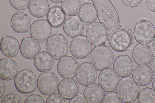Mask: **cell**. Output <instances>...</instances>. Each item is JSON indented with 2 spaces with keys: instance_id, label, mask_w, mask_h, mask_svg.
<instances>
[{
  "instance_id": "obj_11",
  "label": "cell",
  "mask_w": 155,
  "mask_h": 103,
  "mask_svg": "<svg viewBox=\"0 0 155 103\" xmlns=\"http://www.w3.org/2000/svg\"><path fill=\"white\" fill-rule=\"evenodd\" d=\"M52 32L51 25L46 20L39 19L35 21L30 27L31 37L39 42H45L50 37Z\"/></svg>"
},
{
  "instance_id": "obj_9",
  "label": "cell",
  "mask_w": 155,
  "mask_h": 103,
  "mask_svg": "<svg viewBox=\"0 0 155 103\" xmlns=\"http://www.w3.org/2000/svg\"><path fill=\"white\" fill-rule=\"evenodd\" d=\"M69 48L71 54L74 58L82 60L88 56L92 46L87 37L81 35L74 38L72 40Z\"/></svg>"
},
{
  "instance_id": "obj_23",
  "label": "cell",
  "mask_w": 155,
  "mask_h": 103,
  "mask_svg": "<svg viewBox=\"0 0 155 103\" xmlns=\"http://www.w3.org/2000/svg\"><path fill=\"white\" fill-rule=\"evenodd\" d=\"M84 96L88 103L101 102L104 97V90L97 83H92L85 88Z\"/></svg>"
},
{
  "instance_id": "obj_28",
  "label": "cell",
  "mask_w": 155,
  "mask_h": 103,
  "mask_svg": "<svg viewBox=\"0 0 155 103\" xmlns=\"http://www.w3.org/2000/svg\"><path fill=\"white\" fill-rule=\"evenodd\" d=\"M65 14L59 6H54L50 8L46 16V19L53 27L58 28L64 22Z\"/></svg>"
},
{
  "instance_id": "obj_30",
  "label": "cell",
  "mask_w": 155,
  "mask_h": 103,
  "mask_svg": "<svg viewBox=\"0 0 155 103\" xmlns=\"http://www.w3.org/2000/svg\"><path fill=\"white\" fill-rule=\"evenodd\" d=\"M137 101L140 103H155V91L149 87L143 88L139 92Z\"/></svg>"
},
{
  "instance_id": "obj_42",
  "label": "cell",
  "mask_w": 155,
  "mask_h": 103,
  "mask_svg": "<svg viewBox=\"0 0 155 103\" xmlns=\"http://www.w3.org/2000/svg\"><path fill=\"white\" fill-rule=\"evenodd\" d=\"M152 45L153 49L155 51V35L153 40Z\"/></svg>"
},
{
  "instance_id": "obj_29",
  "label": "cell",
  "mask_w": 155,
  "mask_h": 103,
  "mask_svg": "<svg viewBox=\"0 0 155 103\" xmlns=\"http://www.w3.org/2000/svg\"><path fill=\"white\" fill-rule=\"evenodd\" d=\"M81 6L80 0H63L61 4V8L67 15L74 16L78 13Z\"/></svg>"
},
{
  "instance_id": "obj_39",
  "label": "cell",
  "mask_w": 155,
  "mask_h": 103,
  "mask_svg": "<svg viewBox=\"0 0 155 103\" xmlns=\"http://www.w3.org/2000/svg\"><path fill=\"white\" fill-rule=\"evenodd\" d=\"M0 98L3 95L5 90V84L3 79L1 78L0 79Z\"/></svg>"
},
{
  "instance_id": "obj_7",
  "label": "cell",
  "mask_w": 155,
  "mask_h": 103,
  "mask_svg": "<svg viewBox=\"0 0 155 103\" xmlns=\"http://www.w3.org/2000/svg\"><path fill=\"white\" fill-rule=\"evenodd\" d=\"M134 37L139 44H148L153 41L155 35V27L150 21L142 20L136 24L134 30Z\"/></svg>"
},
{
  "instance_id": "obj_38",
  "label": "cell",
  "mask_w": 155,
  "mask_h": 103,
  "mask_svg": "<svg viewBox=\"0 0 155 103\" xmlns=\"http://www.w3.org/2000/svg\"><path fill=\"white\" fill-rule=\"evenodd\" d=\"M145 2L148 9L155 12V0H145Z\"/></svg>"
},
{
  "instance_id": "obj_8",
  "label": "cell",
  "mask_w": 155,
  "mask_h": 103,
  "mask_svg": "<svg viewBox=\"0 0 155 103\" xmlns=\"http://www.w3.org/2000/svg\"><path fill=\"white\" fill-rule=\"evenodd\" d=\"M58 84V79L56 74L52 72H47L39 76L37 86L42 94L48 95L57 92Z\"/></svg>"
},
{
  "instance_id": "obj_22",
  "label": "cell",
  "mask_w": 155,
  "mask_h": 103,
  "mask_svg": "<svg viewBox=\"0 0 155 103\" xmlns=\"http://www.w3.org/2000/svg\"><path fill=\"white\" fill-rule=\"evenodd\" d=\"M20 49L18 40L11 36H5L2 37L0 42V50L5 56L14 57L18 54Z\"/></svg>"
},
{
  "instance_id": "obj_21",
  "label": "cell",
  "mask_w": 155,
  "mask_h": 103,
  "mask_svg": "<svg viewBox=\"0 0 155 103\" xmlns=\"http://www.w3.org/2000/svg\"><path fill=\"white\" fill-rule=\"evenodd\" d=\"M79 86L77 81L72 78H64L59 82L58 92L64 99L70 100L77 95Z\"/></svg>"
},
{
  "instance_id": "obj_27",
  "label": "cell",
  "mask_w": 155,
  "mask_h": 103,
  "mask_svg": "<svg viewBox=\"0 0 155 103\" xmlns=\"http://www.w3.org/2000/svg\"><path fill=\"white\" fill-rule=\"evenodd\" d=\"M34 63L38 71L41 72H46L52 68L54 64L53 58L48 52L41 51L35 58Z\"/></svg>"
},
{
  "instance_id": "obj_37",
  "label": "cell",
  "mask_w": 155,
  "mask_h": 103,
  "mask_svg": "<svg viewBox=\"0 0 155 103\" xmlns=\"http://www.w3.org/2000/svg\"><path fill=\"white\" fill-rule=\"evenodd\" d=\"M69 103H87L84 97L83 96L82 94L77 95L71 99L69 101Z\"/></svg>"
},
{
  "instance_id": "obj_3",
  "label": "cell",
  "mask_w": 155,
  "mask_h": 103,
  "mask_svg": "<svg viewBox=\"0 0 155 103\" xmlns=\"http://www.w3.org/2000/svg\"><path fill=\"white\" fill-rule=\"evenodd\" d=\"M91 64L97 70L102 71L109 68L112 64L114 56L111 49L102 45L94 47L90 55Z\"/></svg>"
},
{
  "instance_id": "obj_15",
  "label": "cell",
  "mask_w": 155,
  "mask_h": 103,
  "mask_svg": "<svg viewBox=\"0 0 155 103\" xmlns=\"http://www.w3.org/2000/svg\"><path fill=\"white\" fill-rule=\"evenodd\" d=\"M10 24L15 31L23 34L28 31L31 26V20L28 14L19 10L16 11L12 15Z\"/></svg>"
},
{
  "instance_id": "obj_26",
  "label": "cell",
  "mask_w": 155,
  "mask_h": 103,
  "mask_svg": "<svg viewBox=\"0 0 155 103\" xmlns=\"http://www.w3.org/2000/svg\"><path fill=\"white\" fill-rule=\"evenodd\" d=\"M28 8L32 16L36 18H41L47 14L50 5L48 0H30Z\"/></svg>"
},
{
  "instance_id": "obj_20",
  "label": "cell",
  "mask_w": 155,
  "mask_h": 103,
  "mask_svg": "<svg viewBox=\"0 0 155 103\" xmlns=\"http://www.w3.org/2000/svg\"><path fill=\"white\" fill-rule=\"evenodd\" d=\"M63 29L67 36L74 38L82 34L84 26L79 17L75 15L69 18L65 21Z\"/></svg>"
},
{
  "instance_id": "obj_41",
  "label": "cell",
  "mask_w": 155,
  "mask_h": 103,
  "mask_svg": "<svg viewBox=\"0 0 155 103\" xmlns=\"http://www.w3.org/2000/svg\"><path fill=\"white\" fill-rule=\"evenodd\" d=\"M52 3L55 4H58L60 3L63 0H49Z\"/></svg>"
},
{
  "instance_id": "obj_33",
  "label": "cell",
  "mask_w": 155,
  "mask_h": 103,
  "mask_svg": "<svg viewBox=\"0 0 155 103\" xmlns=\"http://www.w3.org/2000/svg\"><path fill=\"white\" fill-rule=\"evenodd\" d=\"M102 103H122L123 101L119 97L117 93L111 92L106 94L102 101Z\"/></svg>"
},
{
  "instance_id": "obj_34",
  "label": "cell",
  "mask_w": 155,
  "mask_h": 103,
  "mask_svg": "<svg viewBox=\"0 0 155 103\" xmlns=\"http://www.w3.org/2000/svg\"><path fill=\"white\" fill-rule=\"evenodd\" d=\"M47 103H65L64 98L59 94L54 93L50 95L47 98Z\"/></svg>"
},
{
  "instance_id": "obj_10",
  "label": "cell",
  "mask_w": 155,
  "mask_h": 103,
  "mask_svg": "<svg viewBox=\"0 0 155 103\" xmlns=\"http://www.w3.org/2000/svg\"><path fill=\"white\" fill-rule=\"evenodd\" d=\"M86 37L90 43L95 46L104 44L108 36L107 30L101 23L96 22L90 24L87 28Z\"/></svg>"
},
{
  "instance_id": "obj_2",
  "label": "cell",
  "mask_w": 155,
  "mask_h": 103,
  "mask_svg": "<svg viewBox=\"0 0 155 103\" xmlns=\"http://www.w3.org/2000/svg\"><path fill=\"white\" fill-rule=\"evenodd\" d=\"M108 43L110 47L116 52H123L127 50L132 51L135 45L133 35L129 28H115L110 33Z\"/></svg>"
},
{
  "instance_id": "obj_40",
  "label": "cell",
  "mask_w": 155,
  "mask_h": 103,
  "mask_svg": "<svg viewBox=\"0 0 155 103\" xmlns=\"http://www.w3.org/2000/svg\"><path fill=\"white\" fill-rule=\"evenodd\" d=\"M149 66L153 74L155 76V56L151 59Z\"/></svg>"
},
{
  "instance_id": "obj_13",
  "label": "cell",
  "mask_w": 155,
  "mask_h": 103,
  "mask_svg": "<svg viewBox=\"0 0 155 103\" xmlns=\"http://www.w3.org/2000/svg\"><path fill=\"white\" fill-rule=\"evenodd\" d=\"M97 76L96 69L92 64L88 62L84 63L80 65L76 74L77 81L84 86L93 83L96 80Z\"/></svg>"
},
{
  "instance_id": "obj_18",
  "label": "cell",
  "mask_w": 155,
  "mask_h": 103,
  "mask_svg": "<svg viewBox=\"0 0 155 103\" xmlns=\"http://www.w3.org/2000/svg\"><path fill=\"white\" fill-rule=\"evenodd\" d=\"M152 56L151 49L146 44H137L134 47L132 53L133 61L139 66L147 65Z\"/></svg>"
},
{
  "instance_id": "obj_31",
  "label": "cell",
  "mask_w": 155,
  "mask_h": 103,
  "mask_svg": "<svg viewBox=\"0 0 155 103\" xmlns=\"http://www.w3.org/2000/svg\"><path fill=\"white\" fill-rule=\"evenodd\" d=\"M1 103H23V101L19 95L14 93L8 94L2 98Z\"/></svg>"
},
{
  "instance_id": "obj_43",
  "label": "cell",
  "mask_w": 155,
  "mask_h": 103,
  "mask_svg": "<svg viewBox=\"0 0 155 103\" xmlns=\"http://www.w3.org/2000/svg\"><path fill=\"white\" fill-rule=\"evenodd\" d=\"M152 86L153 89L155 91V78L154 79L153 81Z\"/></svg>"
},
{
  "instance_id": "obj_17",
  "label": "cell",
  "mask_w": 155,
  "mask_h": 103,
  "mask_svg": "<svg viewBox=\"0 0 155 103\" xmlns=\"http://www.w3.org/2000/svg\"><path fill=\"white\" fill-rule=\"evenodd\" d=\"M114 70L121 77L129 76L133 70V63L132 59L126 55L117 56L113 63Z\"/></svg>"
},
{
  "instance_id": "obj_12",
  "label": "cell",
  "mask_w": 155,
  "mask_h": 103,
  "mask_svg": "<svg viewBox=\"0 0 155 103\" xmlns=\"http://www.w3.org/2000/svg\"><path fill=\"white\" fill-rule=\"evenodd\" d=\"M120 76L112 68H108L101 72L98 76V82L106 92L115 91L120 80Z\"/></svg>"
},
{
  "instance_id": "obj_16",
  "label": "cell",
  "mask_w": 155,
  "mask_h": 103,
  "mask_svg": "<svg viewBox=\"0 0 155 103\" xmlns=\"http://www.w3.org/2000/svg\"><path fill=\"white\" fill-rule=\"evenodd\" d=\"M41 46L38 42L32 37H28L22 40L20 46L21 55L28 59L35 58L40 52Z\"/></svg>"
},
{
  "instance_id": "obj_32",
  "label": "cell",
  "mask_w": 155,
  "mask_h": 103,
  "mask_svg": "<svg viewBox=\"0 0 155 103\" xmlns=\"http://www.w3.org/2000/svg\"><path fill=\"white\" fill-rule=\"evenodd\" d=\"M11 6L19 10L26 9L28 7L30 0H9Z\"/></svg>"
},
{
  "instance_id": "obj_4",
  "label": "cell",
  "mask_w": 155,
  "mask_h": 103,
  "mask_svg": "<svg viewBox=\"0 0 155 103\" xmlns=\"http://www.w3.org/2000/svg\"><path fill=\"white\" fill-rule=\"evenodd\" d=\"M46 48L54 59L58 60L68 54L69 43L64 36L61 34H56L48 38L46 43Z\"/></svg>"
},
{
  "instance_id": "obj_36",
  "label": "cell",
  "mask_w": 155,
  "mask_h": 103,
  "mask_svg": "<svg viewBox=\"0 0 155 103\" xmlns=\"http://www.w3.org/2000/svg\"><path fill=\"white\" fill-rule=\"evenodd\" d=\"M123 4L130 8L137 7L141 3L142 0H121Z\"/></svg>"
},
{
  "instance_id": "obj_19",
  "label": "cell",
  "mask_w": 155,
  "mask_h": 103,
  "mask_svg": "<svg viewBox=\"0 0 155 103\" xmlns=\"http://www.w3.org/2000/svg\"><path fill=\"white\" fill-rule=\"evenodd\" d=\"M18 70L16 61L10 57H6L0 60V76L3 80H10L13 79Z\"/></svg>"
},
{
  "instance_id": "obj_44",
  "label": "cell",
  "mask_w": 155,
  "mask_h": 103,
  "mask_svg": "<svg viewBox=\"0 0 155 103\" xmlns=\"http://www.w3.org/2000/svg\"><path fill=\"white\" fill-rule=\"evenodd\" d=\"M138 102H137V101H133L132 103H138Z\"/></svg>"
},
{
  "instance_id": "obj_24",
  "label": "cell",
  "mask_w": 155,
  "mask_h": 103,
  "mask_svg": "<svg viewBox=\"0 0 155 103\" xmlns=\"http://www.w3.org/2000/svg\"><path fill=\"white\" fill-rule=\"evenodd\" d=\"M78 15L83 24L87 26L91 24L96 21L98 13L93 4L85 3L81 5Z\"/></svg>"
},
{
  "instance_id": "obj_14",
  "label": "cell",
  "mask_w": 155,
  "mask_h": 103,
  "mask_svg": "<svg viewBox=\"0 0 155 103\" xmlns=\"http://www.w3.org/2000/svg\"><path fill=\"white\" fill-rule=\"evenodd\" d=\"M78 66V63L74 58L70 56H65L58 61L57 69L63 78H73L76 75Z\"/></svg>"
},
{
  "instance_id": "obj_6",
  "label": "cell",
  "mask_w": 155,
  "mask_h": 103,
  "mask_svg": "<svg viewBox=\"0 0 155 103\" xmlns=\"http://www.w3.org/2000/svg\"><path fill=\"white\" fill-rule=\"evenodd\" d=\"M35 74L29 69L22 70L16 75L14 80L15 86L19 92L29 93L33 92L37 85Z\"/></svg>"
},
{
  "instance_id": "obj_5",
  "label": "cell",
  "mask_w": 155,
  "mask_h": 103,
  "mask_svg": "<svg viewBox=\"0 0 155 103\" xmlns=\"http://www.w3.org/2000/svg\"><path fill=\"white\" fill-rule=\"evenodd\" d=\"M140 90L139 86L133 78L128 76L120 80L117 93L123 102L132 103L137 98Z\"/></svg>"
},
{
  "instance_id": "obj_1",
  "label": "cell",
  "mask_w": 155,
  "mask_h": 103,
  "mask_svg": "<svg viewBox=\"0 0 155 103\" xmlns=\"http://www.w3.org/2000/svg\"><path fill=\"white\" fill-rule=\"evenodd\" d=\"M96 7L99 21L109 32L117 27L120 19L114 6L110 0H91Z\"/></svg>"
},
{
  "instance_id": "obj_25",
  "label": "cell",
  "mask_w": 155,
  "mask_h": 103,
  "mask_svg": "<svg viewBox=\"0 0 155 103\" xmlns=\"http://www.w3.org/2000/svg\"><path fill=\"white\" fill-rule=\"evenodd\" d=\"M132 77L138 85L145 86L149 84L151 82L153 78V75L148 66H139L134 70Z\"/></svg>"
},
{
  "instance_id": "obj_35",
  "label": "cell",
  "mask_w": 155,
  "mask_h": 103,
  "mask_svg": "<svg viewBox=\"0 0 155 103\" xmlns=\"http://www.w3.org/2000/svg\"><path fill=\"white\" fill-rule=\"evenodd\" d=\"M25 103H45L43 98L38 94H32L25 100Z\"/></svg>"
}]
</instances>
